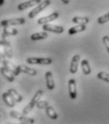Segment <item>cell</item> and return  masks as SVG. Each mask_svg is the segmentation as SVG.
Returning <instances> with one entry per match:
<instances>
[{
    "label": "cell",
    "instance_id": "8fae6325",
    "mask_svg": "<svg viewBox=\"0 0 109 124\" xmlns=\"http://www.w3.org/2000/svg\"><path fill=\"white\" fill-rule=\"evenodd\" d=\"M79 62H80V55L79 54H75L70 62V67H69V71L71 74H76L78 71L79 67Z\"/></svg>",
    "mask_w": 109,
    "mask_h": 124
},
{
    "label": "cell",
    "instance_id": "603a6c76",
    "mask_svg": "<svg viewBox=\"0 0 109 124\" xmlns=\"http://www.w3.org/2000/svg\"><path fill=\"white\" fill-rule=\"evenodd\" d=\"M43 93H44V92H43V90H38L36 93H35V94H34V96L32 97V99H31V101L36 105V103L40 100V98H41V96L43 95Z\"/></svg>",
    "mask_w": 109,
    "mask_h": 124
},
{
    "label": "cell",
    "instance_id": "d6986e66",
    "mask_svg": "<svg viewBox=\"0 0 109 124\" xmlns=\"http://www.w3.org/2000/svg\"><path fill=\"white\" fill-rule=\"evenodd\" d=\"M7 92L10 93V94H11V95H12L13 98H14V100H15L16 102H21V101L23 100V96H22L20 93H18L16 90H14V89L11 88V89H9Z\"/></svg>",
    "mask_w": 109,
    "mask_h": 124
},
{
    "label": "cell",
    "instance_id": "cb8c5ba5",
    "mask_svg": "<svg viewBox=\"0 0 109 124\" xmlns=\"http://www.w3.org/2000/svg\"><path fill=\"white\" fill-rule=\"evenodd\" d=\"M97 78L101 80H103L105 82H108L109 83V74L108 73H105V72H100L98 73L97 75Z\"/></svg>",
    "mask_w": 109,
    "mask_h": 124
},
{
    "label": "cell",
    "instance_id": "3957f363",
    "mask_svg": "<svg viewBox=\"0 0 109 124\" xmlns=\"http://www.w3.org/2000/svg\"><path fill=\"white\" fill-rule=\"evenodd\" d=\"M0 47H1L2 51L4 52V54H6L7 57L12 58V57L13 56L11 43H10V41L7 40V38H2V39L0 40Z\"/></svg>",
    "mask_w": 109,
    "mask_h": 124
},
{
    "label": "cell",
    "instance_id": "e0dca14e",
    "mask_svg": "<svg viewBox=\"0 0 109 124\" xmlns=\"http://www.w3.org/2000/svg\"><path fill=\"white\" fill-rule=\"evenodd\" d=\"M81 67H82V71L85 76H88L91 74V68L89 65V62L86 59H83L81 61Z\"/></svg>",
    "mask_w": 109,
    "mask_h": 124
},
{
    "label": "cell",
    "instance_id": "7a4b0ae2",
    "mask_svg": "<svg viewBox=\"0 0 109 124\" xmlns=\"http://www.w3.org/2000/svg\"><path fill=\"white\" fill-rule=\"evenodd\" d=\"M27 63L31 65H35V64L49 65L52 63V59L49 57H28Z\"/></svg>",
    "mask_w": 109,
    "mask_h": 124
},
{
    "label": "cell",
    "instance_id": "4316f807",
    "mask_svg": "<svg viewBox=\"0 0 109 124\" xmlns=\"http://www.w3.org/2000/svg\"><path fill=\"white\" fill-rule=\"evenodd\" d=\"M36 106H37V108L39 109H46L47 107H48L49 105H48V103H47V101H38L37 103H36Z\"/></svg>",
    "mask_w": 109,
    "mask_h": 124
},
{
    "label": "cell",
    "instance_id": "83f0119b",
    "mask_svg": "<svg viewBox=\"0 0 109 124\" xmlns=\"http://www.w3.org/2000/svg\"><path fill=\"white\" fill-rule=\"evenodd\" d=\"M103 43L104 44V46L106 48L107 52L109 53V36L108 35H104V36L103 37Z\"/></svg>",
    "mask_w": 109,
    "mask_h": 124
},
{
    "label": "cell",
    "instance_id": "52a82bcc",
    "mask_svg": "<svg viewBox=\"0 0 109 124\" xmlns=\"http://www.w3.org/2000/svg\"><path fill=\"white\" fill-rule=\"evenodd\" d=\"M68 92L69 97L71 99H76L77 97V87H76V81L75 79H69L68 81Z\"/></svg>",
    "mask_w": 109,
    "mask_h": 124
},
{
    "label": "cell",
    "instance_id": "5bb4252c",
    "mask_svg": "<svg viewBox=\"0 0 109 124\" xmlns=\"http://www.w3.org/2000/svg\"><path fill=\"white\" fill-rule=\"evenodd\" d=\"M18 33V31L15 28H9V26L3 27V32H2V37L7 38V36H14Z\"/></svg>",
    "mask_w": 109,
    "mask_h": 124
},
{
    "label": "cell",
    "instance_id": "9a60e30c",
    "mask_svg": "<svg viewBox=\"0 0 109 124\" xmlns=\"http://www.w3.org/2000/svg\"><path fill=\"white\" fill-rule=\"evenodd\" d=\"M18 68H19L20 73H24V74H27V75H30V76H36L37 75V71L35 69L30 68L26 65H19Z\"/></svg>",
    "mask_w": 109,
    "mask_h": 124
},
{
    "label": "cell",
    "instance_id": "44dd1931",
    "mask_svg": "<svg viewBox=\"0 0 109 124\" xmlns=\"http://www.w3.org/2000/svg\"><path fill=\"white\" fill-rule=\"evenodd\" d=\"M17 119L21 122V123H26V124H33L35 121H34V119L33 118H31V117H27L23 113L21 114L20 113V115H19V116L17 117Z\"/></svg>",
    "mask_w": 109,
    "mask_h": 124
},
{
    "label": "cell",
    "instance_id": "8992f818",
    "mask_svg": "<svg viewBox=\"0 0 109 124\" xmlns=\"http://www.w3.org/2000/svg\"><path fill=\"white\" fill-rule=\"evenodd\" d=\"M2 62H3L4 66H5L6 68H8V69H9V70H10L15 77H17V76L20 75V71H19L18 66L14 65L12 61H10V60H8V59H3Z\"/></svg>",
    "mask_w": 109,
    "mask_h": 124
},
{
    "label": "cell",
    "instance_id": "ac0fdd59",
    "mask_svg": "<svg viewBox=\"0 0 109 124\" xmlns=\"http://www.w3.org/2000/svg\"><path fill=\"white\" fill-rule=\"evenodd\" d=\"M47 36V32L46 31H40V32H35V33H32L31 35V40H41V39H46Z\"/></svg>",
    "mask_w": 109,
    "mask_h": 124
},
{
    "label": "cell",
    "instance_id": "ffe728a7",
    "mask_svg": "<svg viewBox=\"0 0 109 124\" xmlns=\"http://www.w3.org/2000/svg\"><path fill=\"white\" fill-rule=\"evenodd\" d=\"M72 22L75 24H83L86 25L89 22V18L88 17H84V16H75L72 18Z\"/></svg>",
    "mask_w": 109,
    "mask_h": 124
},
{
    "label": "cell",
    "instance_id": "6da1fadb",
    "mask_svg": "<svg viewBox=\"0 0 109 124\" xmlns=\"http://www.w3.org/2000/svg\"><path fill=\"white\" fill-rule=\"evenodd\" d=\"M50 0H44L41 3H39L31 12H30L29 14V18H34L35 16H37L39 13H41L43 10H45L47 7H48L50 5Z\"/></svg>",
    "mask_w": 109,
    "mask_h": 124
},
{
    "label": "cell",
    "instance_id": "ba28073f",
    "mask_svg": "<svg viewBox=\"0 0 109 124\" xmlns=\"http://www.w3.org/2000/svg\"><path fill=\"white\" fill-rule=\"evenodd\" d=\"M41 2H42V0H30V1H27V2L20 3L17 8H18L19 11H25V10H27L29 8H31L33 6H37Z\"/></svg>",
    "mask_w": 109,
    "mask_h": 124
},
{
    "label": "cell",
    "instance_id": "484cf974",
    "mask_svg": "<svg viewBox=\"0 0 109 124\" xmlns=\"http://www.w3.org/2000/svg\"><path fill=\"white\" fill-rule=\"evenodd\" d=\"M97 21H98L99 24H104V23L108 22L109 21V13L105 14V15H103V16H100V17L98 18Z\"/></svg>",
    "mask_w": 109,
    "mask_h": 124
},
{
    "label": "cell",
    "instance_id": "7402d4cb",
    "mask_svg": "<svg viewBox=\"0 0 109 124\" xmlns=\"http://www.w3.org/2000/svg\"><path fill=\"white\" fill-rule=\"evenodd\" d=\"M46 114H47V116L49 118H51V119H53V120H55V119L58 118L57 113L55 112V110L52 108L51 106H48V107L46 108Z\"/></svg>",
    "mask_w": 109,
    "mask_h": 124
},
{
    "label": "cell",
    "instance_id": "7c38bea8",
    "mask_svg": "<svg viewBox=\"0 0 109 124\" xmlns=\"http://www.w3.org/2000/svg\"><path fill=\"white\" fill-rule=\"evenodd\" d=\"M2 98H3V100H4V102L6 103V105L7 106H9V107H14L15 106V100H14V98L10 94V93H8V92H6V93H4L2 94Z\"/></svg>",
    "mask_w": 109,
    "mask_h": 124
},
{
    "label": "cell",
    "instance_id": "4fadbf2b",
    "mask_svg": "<svg viewBox=\"0 0 109 124\" xmlns=\"http://www.w3.org/2000/svg\"><path fill=\"white\" fill-rule=\"evenodd\" d=\"M45 78H46V83H47V88L48 90H53L55 88V83H54V79L51 72H47L45 74Z\"/></svg>",
    "mask_w": 109,
    "mask_h": 124
},
{
    "label": "cell",
    "instance_id": "4dcf8cb0",
    "mask_svg": "<svg viewBox=\"0 0 109 124\" xmlns=\"http://www.w3.org/2000/svg\"><path fill=\"white\" fill-rule=\"evenodd\" d=\"M4 3H5V0H0V7H2L4 5Z\"/></svg>",
    "mask_w": 109,
    "mask_h": 124
},
{
    "label": "cell",
    "instance_id": "5b68a950",
    "mask_svg": "<svg viewBox=\"0 0 109 124\" xmlns=\"http://www.w3.org/2000/svg\"><path fill=\"white\" fill-rule=\"evenodd\" d=\"M58 17H59V13H58V12H54V13H52V14L49 15V16H44V17L39 18L38 21H37V23H38L39 25H44V24H47V23H49V22L55 20V19L58 18Z\"/></svg>",
    "mask_w": 109,
    "mask_h": 124
},
{
    "label": "cell",
    "instance_id": "f1b7e54d",
    "mask_svg": "<svg viewBox=\"0 0 109 124\" xmlns=\"http://www.w3.org/2000/svg\"><path fill=\"white\" fill-rule=\"evenodd\" d=\"M6 54H4V52L2 51V49H1V47H0V62L2 61V59H6Z\"/></svg>",
    "mask_w": 109,
    "mask_h": 124
},
{
    "label": "cell",
    "instance_id": "277c9868",
    "mask_svg": "<svg viewBox=\"0 0 109 124\" xmlns=\"http://www.w3.org/2000/svg\"><path fill=\"white\" fill-rule=\"evenodd\" d=\"M25 18H12V19H4L0 22L1 27L6 26H16V25H23L25 24Z\"/></svg>",
    "mask_w": 109,
    "mask_h": 124
},
{
    "label": "cell",
    "instance_id": "d4e9b609",
    "mask_svg": "<svg viewBox=\"0 0 109 124\" xmlns=\"http://www.w3.org/2000/svg\"><path fill=\"white\" fill-rule=\"evenodd\" d=\"M34 106H36V105H35V104H34L32 101L29 102V103H28V105H27L25 108L23 109V112H22V113H23L24 115H27V114H29V113L31 112V110L34 108Z\"/></svg>",
    "mask_w": 109,
    "mask_h": 124
},
{
    "label": "cell",
    "instance_id": "30bf717a",
    "mask_svg": "<svg viewBox=\"0 0 109 124\" xmlns=\"http://www.w3.org/2000/svg\"><path fill=\"white\" fill-rule=\"evenodd\" d=\"M0 73H1V75L6 78L9 82H13V81H14L15 76H14L8 68H6L5 66H3V67L0 68Z\"/></svg>",
    "mask_w": 109,
    "mask_h": 124
},
{
    "label": "cell",
    "instance_id": "2e32d148",
    "mask_svg": "<svg viewBox=\"0 0 109 124\" xmlns=\"http://www.w3.org/2000/svg\"><path fill=\"white\" fill-rule=\"evenodd\" d=\"M85 30H86L85 25H83V24H77L76 26L71 27V28L68 30V34H70V35H72V34H76V33H78V32L84 31Z\"/></svg>",
    "mask_w": 109,
    "mask_h": 124
},
{
    "label": "cell",
    "instance_id": "9c48e42d",
    "mask_svg": "<svg viewBox=\"0 0 109 124\" xmlns=\"http://www.w3.org/2000/svg\"><path fill=\"white\" fill-rule=\"evenodd\" d=\"M43 30L46 31H51L55 33H62L64 31V28L62 26H57V25H52V24H44L43 25Z\"/></svg>",
    "mask_w": 109,
    "mask_h": 124
},
{
    "label": "cell",
    "instance_id": "f546056e",
    "mask_svg": "<svg viewBox=\"0 0 109 124\" xmlns=\"http://www.w3.org/2000/svg\"><path fill=\"white\" fill-rule=\"evenodd\" d=\"M61 1H62V2L64 3V4H68L70 0H61Z\"/></svg>",
    "mask_w": 109,
    "mask_h": 124
}]
</instances>
